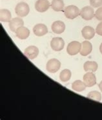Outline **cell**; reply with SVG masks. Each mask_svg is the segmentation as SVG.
Masks as SVG:
<instances>
[{
    "label": "cell",
    "mask_w": 102,
    "mask_h": 120,
    "mask_svg": "<svg viewBox=\"0 0 102 120\" xmlns=\"http://www.w3.org/2000/svg\"><path fill=\"white\" fill-rule=\"evenodd\" d=\"M15 12L20 18L26 16L30 12V7L29 5L25 2H20L16 5L15 7Z\"/></svg>",
    "instance_id": "cell-1"
},
{
    "label": "cell",
    "mask_w": 102,
    "mask_h": 120,
    "mask_svg": "<svg viewBox=\"0 0 102 120\" xmlns=\"http://www.w3.org/2000/svg\"><path fill=\"white\" fill-rule=\"evenodd\" d=\"M64 14L67 18L74 19L80 15V11L78 7L75 5H68L64 10Z\"/></svg>",
    "instance_id": "cell-2"
},
{
    "label": "cell",
    "mask_w": 102,
    "mask_h": 120,
    "mask_svg": "<svg viewBox=\"0 0 102 120\" xmlns=\"http://www.w3.org/2000/svg\"><path fill=\"white\" fill-rule=\"evenodd\" d=\"M61 67V62L57 59L53 58L48 61L46 65V69L50 73H55L58 72Z\"/></svg>",
    "instance_id": "cell-3"
},
{
    "label": "cell",
    "mask_w": 102,
    "mask_h": 120,
    "mask_svg": "<svg viewBox=\"0 0 102 120\" xmlns=\"http://www.w3.org/2000/svg\"><path fill=\"white\" fill-rule=\"evenodd\" d=\"M81 49V44L78 41H73L68 43L67 47V52L71 56H74L80 52Z\"/></svg>",
    "instance_id": "cell-4"
},
{
    "label": "cell",
    "mask_w": 102,
    "mask_h": 120,
    "mask_svg": "<svg viewBox=\"0 0 102 120\" xmlns=\"http://www.w3.org/2000/svg\"><path fill=\"white\" fill-rule=\"evenodd\" d=\"M80 16L85 20H87V21L91 20L95 16L94 9L90 6L85 7L83 8H82L80 11Z\"/></svg>",
    "instance_id": "cell-5"
},
{
    "label": "cell",
    "mask_w": 102,
    "mask_h": 120,
    "mask_svg": "<svg viewBox=\"0 0 102 120\" xmlns=\"http://www.w3.org/2000/svg\"><path fill=\"white\" fill-rule=\"evenodd\" d=\"M65 46V42L61 38L56 37L54 38L50 41V47L54 51H61L62 50Z\"/></svg>",
    "instance_id": "cell-6"
},
{
    "label": "cell",
    "mask_w": 102,
    "mask_h": 120,
    "mask_svg": "<svg viewBox=\"0 0 102 120\" xmlns=\"http://www.w3.org/2000/svg\"><path fill=\"white\" fill-rule=\"evenodd\" d=\"M83 82L87 87H91L96 84V77L92 72H87L83 76Z\"/></svg>",
    "instance_id": "cell-7"
},
{
    "label": "cell",
    "mask_w": 102,
    "mask_h": 120,
    "mask_svg": "<svg viewBox=\"0 0 102 120\" xmlns=\"http://www.w3.org/2000/svg\"><path fill=\"white\" fill-rule=\"evenodd\" d=\"M50 4L48 0H38L35 3V8L39 12H45L49 8Z\"/></svg>",
    "instance_id": "cell-8"
},
{
    "label": "cell",
    "mask_w": 102,
    "mask_h": 120,
    "mask_svg": "<svg viewBox=\"0 0 102 120\" xmlns=\"http://www.w3.org/2000/svg\"><path fill=\"white\" fill-rule=\"evenodd\" d=\"M24 54L30 60H34L38 56L39 49L36 46L31 45V46L26 47L25 50Z\"/></svg>",
    "instance_id": "cell-9"
},
{
    "label": "cell",
    "mask_w": 102,
    "mask_h": 120,
    "mask_svg": "<svg viewBox=\"0 0 102 120\" xmlns=\"http://www.w3.org/2000/svg\"><path fill=\"white\" fill-rule=\"evenodd\" d=\"M23 20L20 17L14 18L12 19L11 21L9 22V28L11 29V31L13 32H16V30L19 27L23 26Z\"/></svg>",
    "instance_id": "cell-10"
},
{
    "label": "cell",
    "mask_w": 102,
    "mask_h": 120,
    "mask_svg": "<svg viewBox=\"0 0 102 120\" xmlns=\"http://www.w3.org/2000/svg\"><path fill=\"white\" fill-rule=\"evenodd\" d=\"M33 32L37 36H43L48 32V29L45 24H37L33 28Z\"/></svg>",
    "instance_id": "cell-11"
},
{
    "label": "cell",
    "mask_w": 102,
    "mask_h": 120,
    "mask_svg": "<svg viewBox=\"0 0 102 120\" xmlns=\"http://www.w3.org/2000/svg\"><path fill=\"white\" fill-rule=\"evenodd\" d=\"M52 30L55 34H62L65 30V25L61 21H56L51 26Z\"/></svg>",
    "instance_id": "cell-12"
},
{
    "label": "cell",
    "mask_w": 102,
    "mask_h": 120,
    "mask_svg": "<svg viewBox=\"0 0 102 120\" xmlns=\"http://www.w3.org/2000/svg\"><path fill=\"white\" fill-rule=\"evenodd\" d=\"M16 35L20 39H26L30 36V30L25 26H22L16 30Z\"/></svg>",
    "instance_id": "cell-13"
},
{
    "label": "cell",
    "mask_w": 102,
    "mask_h": 120,
    "mask_svg": "<svg viewBox=\"0 0 102 120\" xmlns=\"http://www.w3.org/2000/svg\"><path fill=\"white\" fill-rule=\"evenodd\" d=\"M92 50V45L89 41H85L81 43V49L80 54L83 56H87L91 53Z\"/></svg>",
    "instance_id": "cell-14"
},
{
    "label": "cell",
    "mask_w": 102,
    "mask_h": 120,
    "mask_svg": "<svg viewBox=\"0 0 102 120\" xmlns=\"http://www.w3.org/2000/svg\"><path fill=\"white\" fill-rule=\"evenodd\" d=\"M81 34L85 39H91L94 38L95 35V30L94 29L90 26H86L83 28L81 30Z\"/></svg>",
    "instance_id": "cell-15"
},
{
    "label": "cell",
    "mask_w": 102,
    "mask_h": 120,
    "mask_svg": "<svg viewBox=\"0 0 102 120\" xmlns=\"http://www.w3.org/2000/svg\"><path fill=\"white\" fill-rule=\"evenodd\" d=\"M98 63L95 61H87L85 63H84L83 68L84 71L86 72H94L98 70Z\"/></svg>",
    "instance_id": "cell-16"
},
{
    "label": "cell",
    "mask_w": 102,
    "mask_h": 120,
    "mask_svg": "<svg viewBox=\"0 0 102 120\" xmlns=\"http://www.w3.org/2000/svg\"><path fill=\"white\" fill-rule=\"evenodd\" d=\"M12 19L11 11L8 9H1L0 11V20L2 22H10Z\"/></svg>",
    "instance_id": "cell-17"
},
{
    "label": "cell",
    "mask_w": 102,
    "mask_h": 120,
    "mask_svg": "<svg viewBox=\"0 0 102 120\" xmlns=\"http://www.w3.org/2000/svg\"><path fill=\"white\" fill-rule=\"evenodd\" d=\"M64 2L63 0H53L51 3V7L56 12L61 11L64 8Z\"/></svg>",
    "instance_id": "cell-18"
},
{
    "label": "cell",
    "mask_w": 102,
    "mask_h": 120,
    "mask_svg": "<svg viewBox=\"0 0 102 120\" xmlns=\"http://www.w3.org/2000/svg\"><path fill=\"white\" fill-rule=\"evenodd\" d=\"M86 88V85H85L84 82L81 81V80H76L74 81L72 84V89L74 91L76 92H82L85 90Z\"/></svg>",
    "instance_id": "cell-19"
},
{
    "label": "cell",
    "mask_w": 102,
    "mask_h": 120,
    "mask_svg": "<svg viewBox=\"0 0 102 120\" xmlns=\"http://www.w3.org/2000/svg\"><path fill=\"white\" fill-rule=\"evenodd\" d=\"M72 76V73L70 70L64 69L61 71L60 74V79L62 82H67L70 80Z\"/></svg>",
    "instance_id": "cell-20"
},
{
    "label": "cell",
    "mask_w": 102,
    "mask_h": 120,
    "mask_svg": "<svg viewBox=\"0 0 102 120\" xmlns=\"http://www.w3.org/2000/svg\"><path fill=\"white\" fill-rule=\"evenodd\" d=\"M87 98L99 102L102 100V94L98 91H91L87 94Z\"/></svg>",
    "instance_id": "cell-21"
},
{
    "label": "cell",
    "mask_w": 102,
    "mask_h": 120,
    "mask_svg": "<svg viewBox=\"0 0 102 120\" xmlns=\"http://www.w3.org/2000/svg\"><path fill=\"white\" fill-rule=\"evenodd\" d=\"M90 4L92 7L99 8L102 5V0H90Z\"/></svg>",
    "instance_id": "cell-22"
},
{
    "label": "cell",
    "mask_w": 102,
    "mask_h": 120,
    "mask_svg": "<svg viewBox=\"0 0 102 120\" xmlns=\"http://www.w3.org/2000/svg\"><path fill=\"white\" fill-rule=\"evenodd\" d=\"M95 17L98 20L102 21V7H100L97 9L95 12Z\"/></svg>",
    "instance_id": "cell-23"
},
{
    "label": "cell",
    "mask_w": 102,
    "mask_h": 120,
    "mask_svg": "<svg viewBox=\"0 0 102 120\" xmlns=\"http://www.w3.org/2000/svg\"><path fill=\"white\" fill-rule=\"evenodd\" d=\"M96 34L102 36V22L99 23L97 25L96 29Z\"/></svg>",
    "instance_id": "cell-24"
},
{
    "label": "cell",
    "mask_w": 102,
    "mask_h": 120,
    "mask_svg": "<svg viewBox=\"0 0 102 120\" xmlns=\"http://www.w3.org/2000/svg\"><path fill=\"white\" fill-rule=\"evenodd\" d=\"M99 89H100V90L102 92V81L99 83Z\"/></svg>",
    "instance_id": "cell-25"
},
{
    "label": "cell",
    "mask_w": 102,
    "mask_h": 120,
    "mask_svg": "<svg viewBox=\"0 0 102 120\" xmlns=\"http://www.w3.org/2000/svg\"><path fill=\"white\" fill-rule=\"evenodd\" d=\"M99 51H100L101 54H102V43H101V45H100V46H99Z\"/></svg>",
    "instance_id": "cell-26"
}]
</instances>
